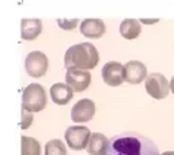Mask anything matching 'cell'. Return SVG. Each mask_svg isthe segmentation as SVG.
<instances>
[{"instance_id":"1","label":"cell","mask_w":174,"mask_h":155,"mask_svg":"<svg viewBox=\"0 0 174 155\" xmlns=\"http://www.w3.org/2000/svg\"><path fill=\"white\" fill-rule=\"evenodd\" d=\"M105 155H159L153 140L135 132H124L110 139Z\"/></svg>"},{"instance_id":"2","label":"cell","mask_w":174,"mask_h":155,"mask_svg":"<svg viewBox=\"0 0 174 155\" xmlns=\"http://www.w3.org/2000/svg\"><path fill=\"white\" fill-rule=\"evenodd\" d=\"M100 61L98 50L92 44L83 42L68 48L64 56V65L68 68L89 71L97 67Z\"/></svg>"},{"instance_id":"3","label":"cell","mask_w":174,"mask_h":155,"mask_svg":"<svg viewBox=\"0 0 174 155\" xmlns=\"http://www.w3.org/2000/svg\"><path fill=\"white\" fill-rule=\"evenodd\" d=\"M46 106L45 90L38 83H32L23 90L22 94V109L27 112H41Z\"/></svg>"},{"instance_id":"4","label":"cell","mask_w":174,"mask_h":155,"mask_svg":"<svg viewBox=\"0 0 174 155\" xmlns=\"http://www.w3.org/2000/svg\"><path fill=\"white\" fill-rule=\"evenodd\" d=\"M91 132L87 127L83 125H72L68 127L65 131V141L67 146L71 150H84L89 146V141L91 139Z\"/></svg>"},{"instance_id":"5","label":"cell","mask_w":174,"mask_h":155,"mask_svg":"<svg viewBox=\"0 0 174 155\" xmlns=\"http://www.w3.org/2000/svg\"><path fill=\"white\" fill-rule=\"evenodd\" d=\"M146 91L154 99H163L170 91V85L165 75L162 74H151L146 79Z\"/></svg>"},{"instance_id":"6","label":"cell","mask_w":174,"mask_h":155,"mask_svg":"<svg viewBox=\"0 0 174 155\" xmlns=\"http://www.w3.org/2000/svg\"><path fill=\"white\" fill-rule=\"evenodd\" d=\"M25 68L26 72L33 78L44 76L48 70V57L39 50H33L26 57Z\"/></svg>"},{"instance_id":"7","label":"cell","mask_w":174,"mask_h":155,"mask_svg":"<svg viewBox=\"0 0 174 155\" xmlns=\"http://www.w3.org/2000/svg\"><path fill=\"white\" fill-rule=\"evenodd\" d=\"M65 83L76 93H82L91 83V74L84 70L68 68L65 74Z\"/></svg>"},{"instance_id":"8","label":"cell","mask_w":174,"mask_h":155,"mask_svg":"<svg viewBox=\"0 0 174 155\" xmlns=\"http://www.w3.org/2000/svg\"><path fill=\"white\" fill-rule=\"evenodd\" d=\"M95 113V103L92 102L91 99H80L79 102H76L72 106L71 110V118L74 123L80 124V123H86L90 121L94 117Z\"/></svg>"},{"instance_id":"9","label":"cell","mask_w":174,"mask_h":155,"mask_svg":"<svg viewBox=\"0 0 174 155\" xmlns=\"http://www.w3.org/2000/svg\"><path fill=\"white\" fill-rule=\"evenodd\" d=\"M102 79L112 87L121 86L124 80V65L117 61H109L102 68Z\"/></svg>"},{"instance_id":"10","label":"cell","mask_w":174,"mask_h":155,"mask_svg":"<svg viewBox=\"0 0 174 155\" xmlns=\"http://www.w3.org/2000/svg\"><path fill=\"white\" fill-rule=\"evenodd\" d=\"M147 79V68L139 60H131L124 65V80L131 85H139Z\"/></svg>"},{"instance_id":"11","label":"cell","mask_w":174,"mask_h":155,"mask_svg":"<svg viewBox=\"0 0 174 155\" xmlns=\"http://www.w3.org/2000/svg\"><path fill=\"white\" fill-rule=\"evenodd\" d=\"M105 32L106 27L101 19H84L80 23V33L87 38H101Z\"/></svg>"},{"instance_id":"12","label":"cell","mask_w":174,"mask_h":155,"mask_svg":"<svg viewBox=\"0 0 174 155\" xmlns=\"http://www.w3.org/2000/svg\"><path fill=\"white\" fill-rule=\"evenodd\" d=\"M74 97L72 90L67 83H54L50 87V98L57 105H67Z\"/></svg>"},{"instance_id":"13","label":"cell","mask_w":174,"mask_h":155,"mask_svg":"<svg viewBox=\"0 0 174 155\" xmlns=\"http://www.w3.org/2000/svg\"><path fill=\"white\" fill-rule=\"evenodd\" d=\"M42 32V22L39 19H22L21 34L23 39H36Z\"/></svg>"},{"instance_id":"14","label":"cell","mask_w":174,"mask_h":155,"mask_svg":"<svg viewBox=\"0 0 174 155\" xmlns=\"http://www.w3.org/2000/svg\"><path fill=\"white\" fill-rule=\"evenodd\" d=\"M109 141L110 140L103 133L95 132L91 135V139L87 146V152L90 155H105L109 147Z\"/></svg>"},{"instance_id":"15","label":"cell","mask_w":174,"mask_h":155,"mask_svg":"<svg viewBox=\"0 0 174 155\" xmlns=\"http://www.w3.org/2000/svg\"><path fill=\"white\" fill-rule=\"evenodd\" d=\"M121 35L127 39H135L142 33V26L136 19H124L120 25Z\"/></svg>"},{"instance_id":"16","label":"cell","mask_w":174,"mask_h":155,"mask_svg":"<svg viewBox=\"0 0 174 155\" xmlns=\"http://www.w3.org/2000/svg\"><path fill=\"white\" fill-rule=\"evenodd\" d=\"M21 144V155H41V146L36 139L22 136Z\"/></svg>"},{"instance_id":"17","label":"cell","mask_w":174,"mask_h":155,"mask_svg":"<svg viewBox=\"0 0 174 155\" xmlns=\"http://www.w3.org/2000/svg\"><path fill=\"white\" fill-rule=\"evenodd\" d=\"M45 155H67V148L61 140H50L45 146Z\"/></svg>"},{"instance_id":"18","label":"cell","mask_w":174,"mask_h":155,"mask_svg":"<svg viewBox=\"0 0 174 155\" xmlns=\"http://www.w3.org/2000/svg\"><path fill=\"white\" fill-rule=\"evenodd\" d=\"M33 114L30 112H27V110L22 109V121H21V128L22 129H27L30 125H32L33 123Z\"/></svg>"},{"instance_id":"19","label":"cell","mask_w":174,"mask_h":155,"mask_svg":"<svg viewBox=\"0 0 174 155\" xmlns=\"http://www.w3.org/2000/svg\"><path fill=\"white\" fill-rule=\"evenodd\" d=\"M57 23L60 26L61 29H64V30H72V29L76 27V25L79 23L78 19H57Z\"/></svg>"},{"instance_id":"20","label":"cell","mask_w":174,"mask_h":155,"mask_svg":"<svg viewBox=\"0 0 174 155\" xmlns=\"http://www.w3.org/2000/svg\"><path fill=\"white\" fill-rule=\"evenodd\" d=\"M158 19H142V23H155Z\"/></svg>"},{"instance_id":"21","label":"cell","mask_w":174,"mask_h":155,"mask_svg":"<svg viewBox=\"0 0 174 155\" xmlns=\"http://www.w3.org/2000/svg\"><path fill=\"white\" fill-rule=\"evenodd\" d=\"M170 90H171V93L174 94V76L171 78V80H170Z\"/></svg>"},{"instance_id":"22","label":"cell","mask_w":174,"mask_h":155,"mask_svg":"<svg viewBox=\"0 0 174 155\" xmlns=\"http://www.w3.org/2000/svg\"><path fill=\"white\" fill-rule=\"evenodd\" d=\"M160 155H174V151H166V152H163V154H160Z\"/></svg>"}]
</instances>
